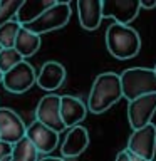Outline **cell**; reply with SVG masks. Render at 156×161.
Segmentation results:
<instances>
[{
  "label": "cell",
  "mask_w": 156,
  "mask_h": 161,
  "mask_svg": "<svg viewBox=\"0 0 156 161\" xmlns=\"http://www.w3.org/2000/svg\"><path fill=\"white\" fill-rule=\"evenodd\" d=\"M154 161H156V159H154Z\"/></svg>",
  "instance_id": "obj_31"
},
{
  "label": "cell",
  "mask_w": 156,
  "mask_h": 161,
  "mask_svg": "<svg viewBox=\"0 0 156 161\" xmlns=\"http://www.w3.org/2000/svg\"><path fill=\"white\" fill-rule=\"evenodd\" d=\"M104 39L109 54L116 59H131L138 55L141 50V37L138 30L129 25L111 24L106 30Z\"/></svg>",
  "instance_id": "obj_2"
},
{
  "label": "cell",
  "mask_w": 156,
  "mask_h": 161,
  "mask_svg": "<svg viewBox=\"0 0 156 161\" xmlns=\"http://www.w3.org/2000/svg\"><path fill=\"white\" fill-rule=\"evenodd\" d=\"M156 113V94H146L141 97L129 101L128 104V119L131 128L139 129L151 123Z\"/></svg>",
  "instance_id": "obj_8"
},
{
  "label": "cell",
  "mask_w": 156,
  "mask_h": 161,
  "mask_svg": "<svg viewBox=\"0 0 156 161\" xmlns=\"http://www.w3.org/2000/svg\"><path fill=\"white\" fill-rule=\"evenodd\" d=\"M10 153H12V144L8 143H3V141H0V161L8 158Z\"/></svg>",
  "instance_id": "obj_22"
},
{
  "label": "cell",
  "mask_w": 156,
  "mask_h": 161,
  "mask_svg": "<svg viewBox=\"0 0 156 161\" xmlns=\"http://www.w3.org/2000/svg\"><path fill=\"white\" fill-rule=\"evenodd\" d=\"M0 82H2V72H0Z\"/></svg>",
  "instance_id": "obj_29"
},
{
  "label": "cell",
  "mask_w": 156,
  "mask_h": 161,
  "mask_svg": "<svg viewBox=\"0 0 156 161\" xmlns=\"http://www.w3.org/2000/svg\"><path fill=\"white\" fill-rule=\"evenodd\" d=\"M25 138L34 144L39 154H49L57 148L59 144V134L52 129L45 128L39 121H34L32 124L25 129Z\"/></svg>",
  "instance_id": "obj_11"
},
{
  "label": "cell",
  "mask_w": 156,
  "mask_h": 161,
  "mask_svg": "<svg viewBox=\"0 0 156 161\" xmlns=\"http://www.w3.org/2000/svg\"><path fill=\"white\" fill-rule=\"evenodd\" d=\"M14 49L17 50V54L22 59L30 57V55L37 54V50L40 49V37L29 32L27 29L20 27L17 39H15V44H14Z\"/></svg>",
  "instance_id": "obj_17"
},
{
  "label": "cell",
  "mask_w": 156,
  "mask_h": 161,
  "mask_svg": "<svg viewBox=\"0 0 156 161\" xmlns=\"http://www.w3.org/2000/svg\"><path fill=\"white\" fill-rule=\"evenodd\" d=\"M87 109H86L84 103L75 96H60V119L65 126V129L77 126L81 121H84Z\"/></svg>",
  "instance_id": "obj_14"
},
{
  "label": "cell",
  "mask_w": 156,
  "mask_h": 161,
  "mask_svg": "<svg viewBox=\"0 0 156 161\" xmlns=\"http://www.w3.org/2000/svg\"><path fill=\"white\" fill-rule=\"evenodd\" d=\"M2 161H10V156H8V158H5V159H2Z\"/></svg>",
  "instance_id": "obj_28"
},
{
  "label": "cell",
  "mask_w": 156,
  "mask_h": 161,
  "mask_svg": "<svg viewBox=\"0 0 156 161\" xmlns=\"http://www.w3.org/2000/svg\"><path fill=\"white\" fill-rule=\"evenodd\" d=\"M25 129L22 118L10 108H0V141L15 144L25 138Z\"/></svg>",
  "instance_id": "obj_10"
},
{
  "label": "cell",
  "mask_w": 156,
  "mask_h": 161,
  "mask_svg": "<svg viewBox=\"0 0 156 161\" xmlns=\"http://www.w3.org/2000/svg\"><path fill=\"white\" fill-rule=\"evenodd\" d=\"M10 161H39V153L27 138H22L12 144Z\"/></svg>",
  "instance_id": "obj_18"
},
{
  "label": "cell",
  "mask_w": 156,
  "mask_h": 161,
  "mask_svg": "<svg viewBox=\"0 0 156 161\" xmlns=\"http://www.w3.org/2000/svg\"><path fill=\"white\" fill-rule=\"evenodd\" d=\"M37 79V72L29 62H19L15 67L7 70L5 74H2V84L8 92L14 94H24L35 84Z\"/></svg>",
  "instance_id": "obj_6"
},
{
  "label": "cell",
  "mask_w": 156,
  "mask_h": 161,
  "mask_svg": "<svg viewBox=\"0 0 156 161\" xmlns=\"http://www.w3.org/2000/svg\"><path fill=\"white\" fill-rule=\"evenodd\" d=\"M22 57L17 54L15 49H2L0 50V72L5 74L7 70L15 67L19 62H22Z\"/></svg>",
  "instance_id": "obj_21"
},
{
  "label": "cell",
  "mask_w": 156,
  "mask_h": 161,
  "mask_svg": "<svg viewBox=\"0 0 156 161\" xmlns=\"http://www.w3.org/2000/svg\"><path fill=\"white\" fill-rule=\"evenodd\" d=\"M103 0H79L77 15L79 24L86 30H96L103 22Z\"/></svg>",
  "instance_id": "obj_15"
},
{
  "label": "cell",
  "mask_w": 156,
  "mask_h": 161,
  "mask_svg": "<svg viewBox=\"0 0 156 161\" xmlns=\"http://www.w3.org/2000/svg\"><path fill=\"white\" fill-rule=\"evenodd\" d=\"M103 19H114V24L129 25L139 14V0H104Z\"/></svg>",
  "instance_id": "obj_9"
},
{
  "label": "cell",
  "mask_w": 156,
  "mask_h": 161,
  "mask_svg": "<svg viewBox=\"0 0 156 161\" xmlns=\"http://www.w3.org/2000/svg\"><path fill=\"white\" fill-rule=\"evenodd\" d=\"M126 151L133 156H139L146 161H154L156 154V126L153 123L144 128L134 129L128 139Z\"/></svg>",
  "instance_id": "obj_5"
},
{
  "label": "cell",
  "mask_w": 156,
  "mask_h": 161,
  "mask_svg": "<svg viewBox=\"0 0 156 161\" xmlns=\"http://www.w3.org/2000/svg\"><path fill=\"white\" fill-rule=\"evenodd\" d=\"M121 91L128 101L146 94H156V75L148 67H129L119 74Z\"/></svg>",
  "instance_id": "obj_3"
},
{
  "label": "cell",
  "mask_w": 156,
  "mask_h": 161,
  "mask_svg": "<svg viewBox=\"0 0 156 161\" xmlns=\"http://www.w3.org/2000/svg\"><path fill=\"white\" fill-rule=\"evenodd\" d=\"M20 25L17 20H10V22L0 25V47L2 49H14L15 39H17V34L20 30Z\"/></svg>",
  "instance_id": "obj_19"
},
{
  "label": "cell",
  "mask_w": 156,
  "mask_h": 161,
  "mask_svg": "<svg viewBox=\"0 0 156 161\" xmlns=\"http://www.w3.org/2000/svg\"><path fill=\"white\" fill-rule=\"evenodd\" d=\"M153 72H154V75H156V64H154V67H153Z\"/></svg>",
  "instance_id": "obj_27"
},
{
  "label": "cell",
  "mask_w": 156,
  "mask_h": 161,
  "mask_svg": "<svg viewBox=\"0 0 156 161\" xmlns=\"http://www.w3.org/2000/svg\"><path fill=\"white\" fill-rule=\"evenodd\" d=\"M0 50H2V47H0Z\"/></svg>",
  "instance_id": "obj_30"
},
{
  "label": "cell",
  "mask_w": 156,
  "mask_h": 161,
  "mask_svg": "<svg viewBox=\"0 0 156 161\" xmlns=\"http://www.w3.org/2000/svg\"><path fill=\"white\" fill-rule=\"evenodd\" d=\"M69 20H70V3L67 0H62V2H55V5H52L50 8L40 14L35 20L22 25V27L40 37L42 34L65 27Z\"/></svg>",
  "instance_id": "obj_4"
},
{
  "label": "cell",
  "mask_w": 156,
  "mask_h": 161,
  "mask_svg": "<svg viewBox=\"0 0 156 161\" xmlns=\"http://www.w3.org/2000/svg\"><path fill=\"white\" fill-rule=\"evenodd\" d=\"M64 80H65V67L60 62L49 60L40 67L35 82L40 86V89L52 92L64 84Z\"/></svg>",
  "instance_id": "obj_13"
},
{
  "label": "cell",
  "mask_w": 156,
  "mask_h": 161,
  "mask_svg": "<svg viewBox=\"0 0 156 161\" xmlns=\"http://www.w3.org/2000/svg\"><path fill=\"white\" fill-rule=\"evenodd\" d=\"M20 3H22L20 0H0V25L15 19Z\"/></svg>",
  "instance_id": "obj_20"
},
{
  "label": "cell",
  "mask_w": 156,
  "mask_h": 161,
  "mask_svg": "<svg viewBox=\"0 0 156 161\" xmlns=\"http://www.w3.org/2000/svg\"><path fill=\"white\" fill-rule=\"evenodd\" d=\"M55 2L57 0H24L20 3L17 15H15V20L20 25H25V24L35 20L40 14L45 12L47 8H50L52 5H55Z\"/></svg>",
  "instance_id": "obj_16"
},
{
  "label": "cell",
  "mask_w": 156,
  "mask_h": 161,
  "mask_svg": "<svg viewBox=\"0 0 156 161\" xmlns=\"http://www.w3.org/2000/svg\"><path fill=\"white\" fill-rule=\"evenodd\" d=\"M39 161H64V158H55V156H45V158L39 159Z\"/></svg>",
  "instance_id": "obj_25"
},
{
  "label": "cell",
  "mask_w": 156,
  "mask_h": 161,
  "mask_svg": "<svg viewBox=\"0 0 156 161\" xmlns=\"http://www.w3.org/2000/svg\"><path fill=\"white\" fill-rule=\"evenodd\" d=\"M89 146V133L84 126H72L67 129L65 138L60 146V153L62 158H77L87 149Z\"/></svg>",
  "instance_id": "obj_12"
},
{
  "label": "cell",
  "mask_w": 156,
  "mask_h": 161,
  "mask_svg": "<svg viewBox=\"0 0 156 161\" xmlns=\"http://www.w3.org/2000/svg\"><path fill=\"white\" fill-rule=\"evenodd\" d=\"M116 161H131V154L126 149H123L118 153V156H116Z\"/></svg>",
  "instance_id": "obj_24"
},
{
  "label": "cell",
  "mask_w": 156,
  "mask_h": 161,
  "mask_svg": "<svg viewBox=\"0 0 156 161\" xmlns=\"http://www.w3.org/2000/svg\"><path fill=\"white\" fill-rule=\"evenodd\" d=\"M156 7V0H139V8H154Z\"/></svg>",
  "instance_id": "obj_23"
},
{
  "label": "cell",
  "mask_w": 156,
  "mask_h": 161,
  "mask_svg": "<svg viewBox=\"0 0 156 161\" xmlns=\"http://www.w3.org/2000/svg\"><path fill=\"white\" fill-rule=\"evenodd\" d=\"M35 121H39L40 124L57 134L65 131V126L60 119V96L45 94L35 108Z\"/></svg>",
  "instance_id": "obj_7"
},
{
  "label": "cell",
  "mask_w": 156,
  "mask_h": 161,
  "mask_svg": "<svg viewBox=\"0 0 156 161\" xmlns=\"http://www.w3.org/2000/svg\"><path fill=\"white\" fill-rule=\"evenodd\" d=\"M121 97H123V91H121L119 74L103 72L92 82L87 99V108L91 113L101 114L108 111L111 106H114Z\"/></svg>",
  "instance_id": "obj_1"
},
{
  "label": "cell",
  "mask_w": 156,
  "mask_h": 161,
  "mask_svg": "<svg viewBox=\"0 0 156 161\" xmlns=\"http://www.w3.org/2000/svg\"><path fill=\"white\" fill-rule=\"evenodd\" d=\"M131 161H146V159L139 158V156H133V154H131Z\"/></svg>",
  "instance_id": "obj_26"
}]
</instances>
